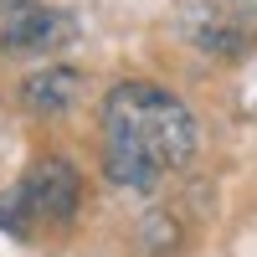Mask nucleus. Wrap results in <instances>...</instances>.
Returning a JSON list of instances; mask_svg holds the SVG:
<instances>
[{
  "label": "nucleus",
  "mask_w": 257,
  "mask_h": 257,
  "mask_svg": "<svg viewBox=\"0 0 257 257\" xmlns=\"http://www.w3.org/2000/svg\"><path fill=\"white\" fill-rule=\"evenodd\" d=\"M231 6H237L242 16H257V0H231Z\"/></svg>",
  "instance_id": "nucleus-7"
},
{
  "label": "nucleus",
  "mask_w": 257,
  "mask_h": 257,
  "mask_svg": "<svg viewBox=\"0 0 257 257\" xmlns=\"http://www.w3.org/2000/svg\"><path fill=\"white\" fill-rule=\"evenodd\" d=\"M196 113L160 82L128 77L103 98V175L118 190H149L196 155Z\"/></svg>",
  "instance_id": "nucleus-1"
},
{
  "label": "nucleus",
  "mask_w": 257,
  "mask_h": 257,
  "mask_svg": "<svg viewBox=\"0 0 257 257\" xmlns=\"http://www.w3.org/2000/svg\"><path fill=\"white\" fill-rule=\"evenodd\" d=\"M175 31L201 57H216V62H237L252 52V26L231 0H185L175 16Z\"/></svg>",
  "instance_id": "nucleus-2"
},
{
  "label": "nucleus",
  "mask_w": 257,
  "mask_h": 257,
  "mask_svg": "<svg viewBox=\"0 0 257 257\" xmlns=\"http://www.w3.org/2000/svg\"><path fill=\"white\" fill-rule=\"evenodd\" d=\"M77 98H82V72L77 67H41V72H31L21 82V103L36 118L67 113V108H77Z\"/></svg>",
  "instance_id": "nucleus-5"
},
{
  "label": "nucleus",
  "mask_w": 257,
  "mask_h": 257,
  "mask_svg": "<svg viewBox=\"0 0 257 257\" xmlns=\"http://www.w3.org/2000/svg\"><path fill=\"white\" fill-rule=\"evenodd\" d=\"M0 226H6L11 237H26V231H31V211H26V196H21V185L0 196Z\"/></svg>",
  "instance_id": "nucleus-6"
},
{
  "label": "nucleus",
  "mask_w": 257,
  "mask_h": 257,
  "mask_svg": "<svg viewBox=\"0 0 257 257\" xmlns=\"http://www.w3.org/2000/svg\"><path fill=\"white\" fill-rule=\"evenodd\" d=\"M21 196H26V211L31 221H47V226H67L82 206V175L72 160L62 155H41L26 180H21Z\"/></svg>",
  "instance_id": "nucleus-3"
},
{
  "label": "nucleus",
  "mask_w": 257,
  "mask_h": 257,
  "mask_svg": "<svg viewBox=\"0 0 257 257\" xmlns=\"http://www.w3.org/2000/svg\"><path fill=\"white\" fill-rule=\"evenodd\" d=\"M72 16H62L41 0H0V41L6 52L16 57H41V52H57L72 41Z\"/></svg>",
  "instance_id": "nucleus-4"
}]
</instances>
